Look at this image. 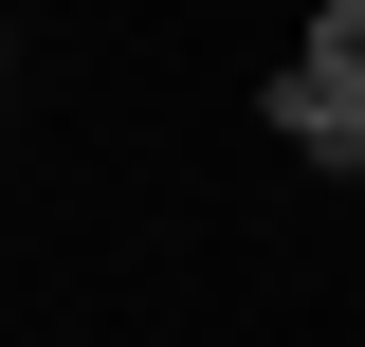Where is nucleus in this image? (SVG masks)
Wrapping results in <instances>:
<instances>
[{"label":"nucleus","instance_id":"1","mask_svg":"<svg viewBox=\"0 0 365 347\" xmlns=\"http://www.w3.org/2000/svg\"><path fill=\"white\" fill-rule=\"evenodd\" d=\"M256 110H274V146H292V165H329V183H365V91H329V74H274Z\"/></svg>","mask_w":365,"mask_h":347},{"label":"nucleus","instance_id":"2","mask_svg":"<svg viewBox=\"0 0 365 347\" xmlns=\"http://www.w3.org/2000/svg\"><path fill=\"white\" fill-rule=\"evenodd\" d=\"M292 74H329V91H365V0H329V19H311V55H292Z\"/></svg>","mask_w":365,"mask_h":347}]
</instances>
